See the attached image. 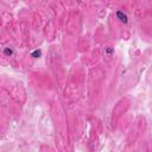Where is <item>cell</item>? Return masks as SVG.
Here are the masks:
<instances>
[{"instance_id":"3","label":"cell","mask_w":152,"mask_h":152,"mask_svg":"<svg viewBox=\"0 0 152 152\" xmlns=\"http://www.w3.org/2000/svg\"><path fill=\"white\" fill-rule=\"evenodd\" d=\"M39 55H40V51H34L32 54V56H39Z\"/></svg>"},{"instance_id":"1","label":"cell","mask_w":152,"mask_h":152,"mask_svg":"<svg viewBox=\"0 0 152 152\" xmlns=\"http://www.w3.org/2000/svg\"><path fill=\"white\" fill-rule=\"evenodd\" d=\"M117 17L120 19V22H122L124 24H127L128 18H127V16H126L124 12H121V11H118V12H117Z\"/></svg>"},{"instance_id":"2","label":"cell","mask_w":152,"mask_h":152,"mask_svg":"<svg viewBox=\"0 0 152 152\" xmlns=\"http://www.w3.org/2000/svg\"><path fill=\"white\" fill-rule=\"evenodd\" d=\"M5 54H7V55H12V50L11 49H5Z\"/></svg>"}]
</instances>
